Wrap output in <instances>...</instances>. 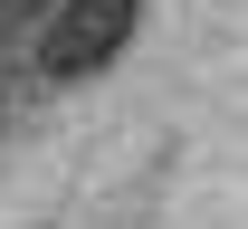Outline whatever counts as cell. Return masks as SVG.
Wrapping results in <instances>:
<instances>
[{"label": "cell", "mask_w": 248, "mask_h": 229, "mask_svg": "<svg viewBox=\"0 0 248 229\" xmlns=\"http://www.w3.org/2000/svg\"><path fill=\"white\" fill-rule=\"evenodd\" d=\"M143 19V0H58V19L38 29V76H95V67L115 58L124 38Z\"/></svg>", "instance_id": "cell-1"}]
</instances>
